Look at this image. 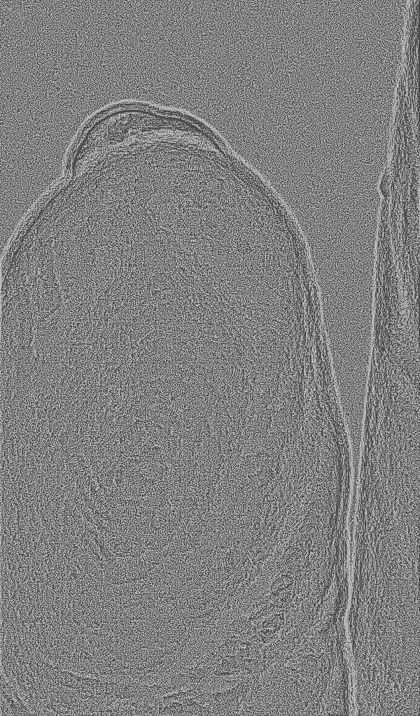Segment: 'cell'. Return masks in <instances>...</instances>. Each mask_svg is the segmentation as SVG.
I'll list each match as a JSON object with an SVG mask.
<instances>
[{
  "mask_svg": "<svg viewBox=\"0 0 420 716\" xmlns=\"http://www.w3.org/2000/svg\"><path fill=\"white\" fill-rule=\"evenodd\" d=\"M260 680L255 677L244 676L229 688L213 692L200 689L195 696L209 708L214 715H235L244 705L253 700L258 692Z\"/></svg>",
  "mask_w": 420,
  "mask_h": 716,
  "instance_id": "6da1fadb",
  "label": "cell"
}]
</instances>
